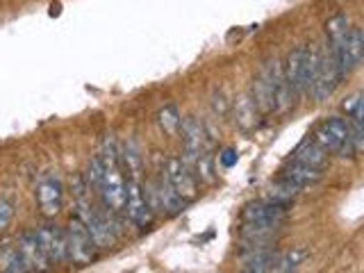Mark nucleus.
<instances>
[{
  "label": "nucleus",
  "mask_w": 364,
  "mask_h": 273,
  "mask_svg": "<svg viewBox=\"0 0 364 273\" xmlns=\"http://www.w3.org/2000/svg\"><path fill=\"white\" fill-rule=\"evenodd\" d=\"M146 187V193H148V200H151L155 214L157 212H166V214H180L182 210L187 208V200L180 198L176 189L168 185V180L164 178V171L159 168V173L155 180H151Z\"/></svg>",
  "instance_id": "39448f33"
},
{
  "label": "nucleus",
  "mask_w": 364,
  "mask_h": 273,
  "mask_svg": "<svg viewBox=\"0 0 364 273\" xmlns=\"http://www.w3.org/2000/svg\"><path fill=\"white\" fill-rule=\"evenodd\" d=\"M123 214L136 225V228H151L155 221V210L151 200H148V193L141 180L128 178L125 182V205H123Z\"/></svg>",
  "instance_id": "7ed1b4c3"
},
{
  "label": "nucleus",
  "mask_w": 364,
  "mask_h": 273,
  "mask_svg": "<svg viewBox=\"0 0 364 273\" xmlns=\"http://www.w3.org/2000/svg\"><path fill=\"white\" fill-rule=\"evenodd\" d=\"M212 107H214V114L216 117H225L228 112H230V100H225V94L219 91V94H214L212 98Z\"/></svg>",
  "instance_id": "b1692460"
},
{
  "label": "nucleus",
  "mask_w": 364,
  "mask_h": 273,
  "mask_svg": "<svg viewBox=\"0 0 364 273\" xmlns=\"http://www.w3.org/2000/svg\"><path fill=\"white\" fill-rule=\"evenodd\" d=\"M39 244L43 248L46 257L50 264H66L68 262V248H66V235L60 225L46 221L37 228Z\"/></svg>",
  "instance_id": "1a4fd4ad"
},
{
  "label": "nucleus",
  "mask_w": 364,
  "mask_h": 273,
  "mask_svg": "<svg viewBox=\"0 0 364 273\" xmlns=\"http://www.w3.org/2000/svg\"><path fill=\"white\" fill-rule=\"evenodd\" d=\"M341 85V75L337 71V64H335V57L330 53L328 43L321 46V64H318V71L314 75V82L310 87V94L316 102H323L330 96L335 94V89Z\"/></svg>",
  "instance_id": "423d86ee"
},
{
  "label": "nucleus",
  "mask_w": 364,
  "mask_h": 273,
  "mask_svg": "<svg viewBox=\"0 0 364 273\" xmlns=\"http://www.w3.org/2000/svg\"><path fill=\"white\" fill-rule=\"evenodd\" d=\"M34 198H37L39 212L46 216V219H53L62 212V203H64V185L62 178L57 173H46L39 185L37 191H34Z\"/></svg>",
  "instance_id": "6e6552de"
},
{
  "label": "nucleus",
  "mask_w": 364,
  "mask_h": 273,
  "mask_svg": "<svg viewBox=\"0 0 364 273\" xmlns=\"http://www.w3.org/2000/svg\"><path fill=\"white\" fill-rule=\"evenodd\" d=\"M341 109L346 112V119L353 117V114H360L362 112V94H360V91H358V94L348 96L344 102H341Z\"/></svg>",
  "instance_id": "5701e85b"
},
{
  "label": "nucleus",
  "mask_w": 364,
  "mask_h": 273,
  "mask_svg": "<svg viewBox=\"0 0 364 273\" xmlns=\"http://www.w3.org/2000/svg\"><path fill=\"white\" fill-rule=\"evenodd\" d=\"M289 205L280 203H253L242 214V228H267V230H280V225L287 221Z\"/></svg>",
  "instance_id": "20e7f679"
},
{
  "label": "nucleus",
  "mask_w": 364,
  "mask_h": 273,
  "mask_svg": "<svg viewBox=\"0 0 364 273\" xmlns=\"http://www.w3.org/2000/svg\"><path fill=\"white\" fill-rule=\"evenodd\" d=\"M119 162H121L123 171H128V178L141 180V176H144V155H141L139 146H136L134 141H128L125 146L119 148Z\"/></svg>",
  "instance_id": "4468645a"
},
{
  "label": "nucleus",
  "mask_w": 364,
  "mask_h": 273,
  "mask_svg": "<svg viewBox=\"0 0 364 273\" xmlns=\"http://www.w3.org/2000/svg\"><path fill=\"white\" fill-rule=\"evenodd\" d=\"M278 253L273 246H250L244 248L242 253V271H255V273H264V271H273L276 267Z\"/></svg>",
  "instance_id": "9b49d317"
},
{
  "label": "nucleus",
  "mask_w": 364,
  "mask_h": 273,
  "mask_svg": "<svg viewBox=\"0 0 364 273\" xmlns=\"http://www.w3.org/2000/svg\"><path fill=\"white\" fill-rule=\"evenodd\" d=\"M66 248H68V262H73L75 267H87L91 262L98 259L100 248L94 242V237L87 230V225L75 216L66 223Z\"/></svg>",
  "instance_id": "f03ea898"
},
{
  "label": "nucleus",
  "mask_w": 364,
  "mask_h": 273,
  "mask_svg": "<svg viewBox=\"0 0 364 273\" xmlns=\"http://www.w3.org/2000/svg\"><path fill=\"white\" fill-rule=\"evenodd\" d=\"M350 130H348V119L333 117L326 119L323 123H318V128L314 130V139L326 153H335L339 157H353L355 159V151L350 146Z\"/></svg>",
  "instance_id": "f257e3e1"
},
{
  "label": "nucleus",
  "mask_w": 364,
  "mask_h": 273,
  "mask_svg": "<svg viewBox=\"0 0 364 273\" xmlns=\"http://www.w3.org/2000/svg\"><path fill=\"white\" fill-rule=\"evenodd\" d=\"M348 28H350V23H348V16H346V14H335L333 18H328V23H326V37H328V43L339 41V39L348 32Z\"/></svg>",
  "instance_id": "aec40b11"
},
{
  "label": "nucleus",
  "mask_w": 364,
  "mask_h": 273,
  "mask_svg": "<svg viewBox=\"0 0 364 273\" xmlns=\"http://www.w3.org/2000/svg\"><path fill=\"white\" fill-rule=\"evenodd\" d=\"M328 155L321 146L316 141H305L299 151H296V162L307 164V166H314V168H326L328 164Z\"/></svg>",
  "instance_id": "dca6fc26"
},
{
  "label": "nucleus",
  "mask_w": 364,
  "mask_h": 273,
  "mask_svg": "<svg viewBox=\"0 0 364 273\" xmlns=\"http://www.w3.org/2000/svg\"><path fill=\"white\" fill-rule=\"evenodd\" d=\"M219 159H221V164H223L225 168H230V166L237 162V153H235V151H225Z\"/></svg>",
  "instance_id": "393cba45"
},
{
  "label": "nucleus",
  "mask_w": 364,
  "mask_h": 273,
  "mask_svg": "<svg viewBox=\"0 0 364 273\" xmlns=\"http://www.w3.org/2000/svg\"><path fill=\"white\" fill-rule=\"evenodd\" d=\"M14 214H16L14 198L0 196V232H5L7 228L11 225V221H14Z\"/></svg>",
  "instance_id": "4be33fe9"
},
{
  "label": "nucleus",
  "mask_w": 364,
  "mask_h": 273,
  "mask_svg": "<svg viewBox=\"0 0 364 273\" xmlns=\"http://www.w3.org/2000/svg\"><path fill=\"white\" fill-rule=\"evenodd\" d=\"M284 180L294 182V185L299 187H307V185H314L323 178V168H314V166H307V164H301V162H294L289 166L282 168V176Z\"/></svg>",
  "instance_id": "2eb2a0df"
},
{
  "label": "nucleus",
  "mask_w": 364,
  "mask_h": 273,
  "mask_svg": "<svg viewBox=\"0 0 364 273\" xmlns=\"http://www.w3.org/2000/svg\"><path fill=\"white\" fill-rule=\"evenodd\" d=\"M164 178L168 180V185L176 189V193L180 198H185L187 203H191L198 196V180L191 173V168L187 166L185 159L180 157H168L164 159Z\"/></svg>",
  "instance_id": "0eeeda50"
},
{
  "label": "nucleus",
  "mask_w": 364,
  "mask_h": 273,
  "mask_svg": "<svg viewBox=\"0 0 364 273\" xmlns=\"http://www.w3.org/2000/svg\"><path fill=\"white\" fill-rule=\"evenodd\" d=\"M303 60H305V46H301V48H294L287 55V62L282 64L284 80H287V85L294 91L296 98L303 96Z\"/></svg>",
  "instance_id": "ddd939ff"
},
{
  "label": "nucleus",
  "mask_w": 364,
  "mask_h": 273,
  "mask_svg": "<svg viewBox=\"0 0 364 273\" xmlns=\"http://www.w3.org/2000/svg\"><path fill=\"white\" fill-rule=\"evenodd\" d=\"M82 180H85V185H87L91 191L98 189L100 180H102V159H100V155L89 159V164H87L85 173H82Z\"/></svg>",
  "instance_id": "412c9836"
},
{
  "label": "nucleus",
  "mask_w": 364,
  "mask_h": 273,
  "mask_svg": "<svg viewBox=\"0 0 364 273\" xmlns=\"http://www.w3.org/2000/svg\"><path fill=\"white\" fill-rule=\"evenodd\" d=\"M307 257H310V250H307L305 246L284 250V253H278V259H276V267H273V271H280V273L296 271V269H301V264H305Z\"/></svg>",
  "instance_id": "f3484780"
},
{
  "label": "nucleus",
  "mask_w": 364,
  "mask_h": 273,
  "mask_svg": "<svg viewBox=\"0 0 364 273\" xmlns=\"http://www.w3.org/2000/svg\"><path fill=\"white\" fill-rule=\"evenodd\" d=\"M301 191H303V187H299V185H294V182L280 178V182H276V185L271 187L269 200L271 203H280V205H291L296 198H299Z\"/></svg>",
  "instance_id": "a211bd4d"
},
{
  "label": "nucleus",
  "mask_w": 364,
  "mask_h": 273,
  "mask_svg": "<svg viewBox=\"0 0 364 273\" xmlns=\"http://www.w3.org/2000/svg\"><path fill=\"white\" fill-rule=\"evenodd\" d=\"M232 114H235V123L242 128L244 132H253L257 125H259V119H262V114L255 105V100L250 94H242L239 96L232 105H230Z\"/></svg>",
  "instance_id": "f8f14e48"
},
{
  "label": "nucleus",
  "mask_w": 364,
  "mask_h": 273,
  "mask_svg": "<svg viewBox=\"0 0 364 273\" xmlns=\"http://www.w3.org/2000/svg\"><path fill=\"white\" fill-rule=\"evenodd\" d=\"M16 248L18 253L23 255L28 264V271H46L50 269V262L46 257L43 248L39 244V237H37V230H26L16 242Z\"/></svg>",
  "instance_id": "9d476101"
},
{
  "label": "nucleus",
  "mask_w": 364,
  "mask_h": 273,
  "mask_svg": "<svg viewBox=\"0 0 364 273\" xmlns=\"http://www.w3.org/2000/svg\"><path fill=\"white\" fill-rule=\"evenodd\" d=\"M157 123L159 128L164 130V134L168 136H178L180 134V125H182V117L176 105H164L157 112Z\"/></svg>",
  "instance_id": "6ab92c4d"
}]
</instances>
